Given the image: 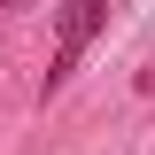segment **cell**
I'll list each match as a JSON object with an SVG mask.
<instances>
[{
	"mask_svg": "<svg viewBox=\"0 0 155 155\" xmlns=\"http://www.w3.org/2000/svg\"><path fill=\"white\" fill-rule=\"evenodd\" d=\"M109 23V0H62L54 8V70H47V93H62L78 70V54L93 47V31Z\"/></svg>",
	"mask_w": 155,
	"mask_h": 155,
	"instance_id": "cell-1",
	"label": "cell"
},
{
	"mask_svg": "<svg viewBox=\"0 0 155 155\" xmlns=\"http://www.w3.org/2000/svg\"><path fill=\"white\" fill-rule=\"evenodd\" d=\"M0 8H23V0H0Z\"/></svg>",
	"mask_w": 155,
	"mask_h": 155,
	"instance_id": "cell-2",
	"label": "cell"
}]
</instances>
